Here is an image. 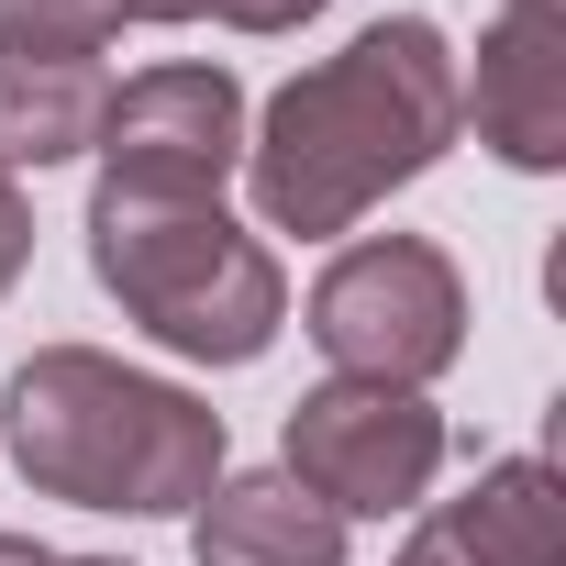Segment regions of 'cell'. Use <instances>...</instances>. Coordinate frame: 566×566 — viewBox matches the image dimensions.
I'll use <instances>...</instances> for the list:
<instances>
[{"label": "cell", "mask_w": 566, "mask_h": 566, "mask_svg": "<svg viewBox=\"0 0 566 566\" xmlns=\"http://www.w3.org/2000/svg\"><path fill=\"white\" fill-rule=\"evenodd\" d=\"M455 45L422 12H378L345 56L301 67L255 123H244V189L266 233L334 244L356 233L389 189H411L422 167H444V145L467 134L455 112Z\"/></svg>", "instance_id": "1"}, {"label": "cell", "mask_w": 566, "mask_h": 566, "mask_svg": "<svg viewBox=\"0 0 566 566\" xmlns=\"http://www.w3.org/2000/svg\"><path fill=\"white\" fill-rule=\"evenodd\" d=\"M0 444L12 467L67 500V511H134V522H178L211 500L222 478V411L178 378H145L101 345H34L0 378Z\"/></svg>", "instance_id": "2"}, {"label": "cell", "mask_w": 566, "mask_h": 566, "mask_svg": "<svg viewBox=\"0 0 566 566\" xmlns=\"http://www.w3.org/2000/svg\"><path fill=\"white\" fill-rule=\"evenodd\" d=\"M90 277L123 301L134 334H156L189 367H255L290 323V277H277L266 233H244L222 200L90 189Z\"/></svg>", "instance_id": "3"}, {"label": "cell", "mask_w": 566, "mask_h": 566, "mask_svg": "<svg viewBox=\"0 0 566 566\" xmlns=\"http://www.w3.org/2000/svg\"><path fill=\"white\" fill-rule=\"evenodd\" d=\"M301 312H312V345L334 356V378H367V389H433L467 356V277L433 233L334 244Z\"/></svg>", "instance_id": "4"}, {"label": "cell", "mask_w": 566, "mask_h": 566, "mask_svg": "<svg viewBox=\"0 0 566 566\" xmlns=\"http://www.w3.org/2000/svg\"><path fill=\"white\" fill-rule=\"evenodd\" d=\"M444 455H455L444 411L422 389H367V378H323V389L290 400V422H277V467H290L334 522L422 511Z\"/></svg>", "instance_id": "5"}, {"label": "cell", "mask_w": 566, "mask_h": 566, "mask_svg": "<svg viewBox=\"0 0 566 566\" xmlns=\"http://www.w3.org/2000/svg\"><path fill=\"white\" fill-rule=\"evenodd\" d=\"M101 189L112 200H222V178L244 167V78L211 56L145 67L101 101Z\"/></svg>", "instance_id": "6"}, {"label": "cell", "mask_w": 566, "mask_h": 566, "mask_svg": "<svg viewBox=\"0 0 566 566\" xmlns=\"http://www.w3.org/2000/svg\"><path fill=\"white\" fill-rule=\"evenodd\" d=\"M455 112L500 167H566V0H500V23L478 34V78H455Z\"/></svg>", "instance_id": "7"}, {"label": "cell", "mask_w": 566, "mask_h": 566, "mask_svg": "<svg viewBox=\"0 0 566 566\" xmlns=\"http://www.w3.org/2000/svg\"><path fill=\"white\" fill-rule=\"evenodd\" d=\"M389 566H555V467L544 455L478 467V489L433 500Z\"/></svg>", "instance_id": "8"}, {"label": "cell", "mask_w": 566, "mask_h": 566, "mask_svg": "<svg viewBox=\"0 0 566 566\" xmlns=\"http://www.w3.org/2000/svg\"><path fill=\"white\" fill-rule=\"evenodd\" d=\"M189 555L200 566H345V522L290 478V467H222L211 500L189 511Z\"/></svg>", "instance_id": "9"}, {"label": "cell", "mask_w": 566, "mask_h": 566, "mask_svg": "<svg viewBox=\"0 0 566 566\" xmlns=\"http://www.w3.org/2000/svg\"><path fill=\"white\" fill-rule=\"evenodd\" d=\"M101 67H56V56H0V167H67L101 145Z\"/></svg>", "instance_id": "10"}, {"label": "cell", "mask_w": 566, "mask_h": 566, "mask_svg": "<svg viewBox=\"0 0 566 566\" xmlns=\"http://www.w3.org/2000/svg\"><path fill=\"white\" fill-rule=\"evenodd\" d=\"M123 34V0H0V56H56L90 67Z\"/></svg>", "instance_id": "11"}, {"label": "cell", "mask_w": 566, "mask_h": 566, "mask_svg": "<svg viewBox=\"0 0 566 566\" xmlns=\"http://www.w3.org/2000/svg\"><path fill=\"white\" fill-rule=\"evenodd\" d=\"M34 266V200H23V178L0 167V301H12V277Z\"/></svg>", "instance_id": "12"}, {"label": "cell", "mask_w": 566, "mask_h": 566, "mask_svg": "<svg viewBox=\"0 0 566 566\" xmlns=\"http://www.w3.org/2000/svg\"><path fill=\"white\" fill-rule=\"evenodd\" d=\"M323 12V0H211V23H233V34H301Z\"/></svg>", "instance_id": "13"}, {"label": "cell", "mask_w": 566, "mask_h": 566, "mask_svg": "<svg viewBox=\"0 0 566 566\" xmlns=\"http://www.w3.org/2000/svg\"><path fill=\"white\" fill-rule=\"evenodd\" d=\"M211 0H123V23H200Z\"/></svg>", "instance_id": "14"}, {"label": "cell", "mask_w": 566, "mask_h": 566, "mask_svg": "<svg viewBox=\"0 0 566 566\" xmlns=\"http://www.w3.org/2000/svg\"><path fill=\"white\" fill-rule=\"evenodd\" d=\"M0 566H56V544H34V533H0Z\"/></svg>", "instance_id": "15"}, {"label": "cell", "mask_w": 566, "mask_h": 566, "mask_svg": "<svg viewBox=\"0 0 566 566\" xmlns=\"http://www.w3.org/2000/svg\"><path fill=\"white\" fill-rule=\"evenodd\" d=\"M56 566H123V555H56Z\"/></svg>", "instance_id": "16"}]
</instances>
